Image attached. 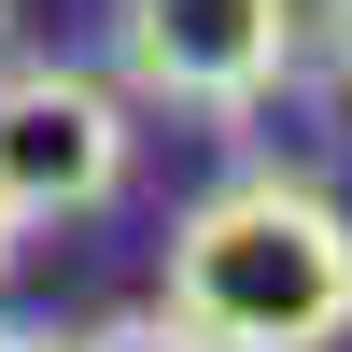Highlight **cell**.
<instances>
[{
	"mask_svg": "<svg viewBox=\"0 0 352 352\" xmlns=\"http://www.w3.org/2000/svg\"><path fill=\"white\" fill-rule=\"evenodd\" d=\"M310 43V0H113V71L169 113H254Z\"/></svg>",
	"mask_w": 352,
	"mask_h": 352,
	"instance_id": "cell-2",
	"label": "cell"
},
{
	"mask_svg": "<svg viewBox=\"0 0 352 352\" xmlns=\"http://www.w3.org/2000/svg\"><path fill=\"white\" fill-rule=\"evenodd\" d=\"M14 240H28V226H14V212H0V282H14Z\"/></svg>",
	"mask_w": 352,
	"mask_h": 352,
	"instance_id": "cell-7",
	"label": "cell"
},
{
	"mask_svg": "<svg viewBox=\"0 0 352 352\" xmlns=\"http://www.w3.org/2000/svg\"><path fill=\"white\" fill-rule=\"evenodd\" d=\"M212 352H338L352 338V212L324 184L240 169L169 226V296Z\"/></svg>",
	"mask_w": 352,
	"mask_h": 352,
	"instance_id": "cell-1",
	"label": "cell"
},
{
	"mask_svg": "<svg viewBox=\"0 0 352 352\" xmlns=\"http://www.w3.org/2000/svg\"><path fill=\"white\" fill-rule=\"evenodd\" d=\"M127 99H113L99 71H56V56H28V71H0V212L14 226H71V212H113L127 197Z\"/></svg>",
	"mask_w": 352,
	"mask_h": 352,
	"instance_id": "cell-3",
	"label": "cell"
},
{
	"mask_svg": "<svg viewBox=\"0 0 352 352\" xmlns=\"http://www.w3.org/2000/svg\"><path fill=\"white\" fill-rule=\"evenodd\" d=\"M0 43H14V0H0Z\"/></svg>",
	"mask_w": 352,
	"mask_h": 352,
	"instance_id": "cell-8",
	"label": "cell"
},
{
	"mask_svg": "<svg viewBox=\"0 0 352 352\" xmlns=\"http://www.w3.org/2000/svg\"><path fill=\"white\" fill-rule=\"evenodd\" d=\"M296 56H310L324 85H352V0H310V43H296Z\"/></svg>",
	"mask_w": 352,
	"mask_h": 352,
	"instance_id": "cell-5",
	"label": "cell"
},
{
	"mask_svg": "<svg viewBox=\"0 0 352 352\" xmlns=\"http://www.w3.org/2000/svg\"><path fill=\"white\" fill-rule=\"evenodd\" d=\"M0 352H71V338H43V324H0Z\"/></svg>",
	"mask_w": 352,
	"mask_h": 352,
	"instance_id": "cell-6",
	"label": "cell"
},
{
	"mask_svg": "<svg viewBox=\"0 0 352 352\" xmlns=\"http://www.w3.org/2000/svg\"><path fill=\"white\" fill-rule=\"evenodd\" d=\"M71 352H212V338H197L184 310H113V324H85Z\"/></svg>",
	"mask_w": 352,
	"mask_h": 352,
	"instance_id": "cell-4",
	"label": "cell"
}]
</instances>
